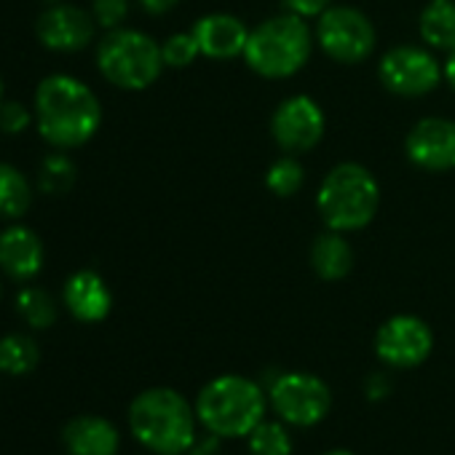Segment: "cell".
<instances>
[{
    "mask_svg": "<svg viewBox=\"0 0 455 455\" xmlns=\"http://www.w3.org/2000/svg\"><path fill=\"white\" fill-rule=\"evenodd\" d=\"M36 126L54 150L86 145L102 126L100 97L73 76H49L36 89Z\"/></svg>",
    "mask_w": 455,
    "mask_h": 455,
    "instance_id": "obj_1",
    "label": "cell"
},
{
    "mask_svg": "<svg viewBox=\"0 0 455 455\" xmlns=\"http://www.w3.org/2000/svg\"><path fill=\"white\" fill-rule=\"evenodd\" d=\"M196 407L174 388L140 391L129 404L132 436L153 455H185L196 444Z\"/></svg>",
    "mask_w": 455,
    "mask_h": 455,
    "instance_id": "obj_2",
    "label": "cell"
},
{
    "mask_svg": "<svg viewBox=\"0 0 455 455\" xmlns=\"http://www.w3.org/2000/svg\"><path fill=\"white\" fill-rule=\"evenodd\" d=\"M266 410L268 394L263 386L234 372L212 378L196 396L198 423L220 439L247 436L266 418Z\"/></svg>",
    "mask_w": 455,
    "mask_h": 455,
    "instance_id": "obj_3",
    "label": "cell"
},
{
    "mask_svg": "<svg viewBox=\"0 0 455 455\" xmlns=\"http://www.w3.org/2000/svg\"><path fill=\"white\" fill-rule=\"evenodd\" d=\"M380 206V185L375 174L354 161L338 164L322 180L316 193L319 217L330 231L354 234L367 228Z\"/></svg>",
    "mask_w": 455,
    "mask_h": 455,
    "instance_id": "obj_4",
    "label": "cell"
},
{
    "mask_svg": "<svg viewBox=\"0 0 455 455\" xmlns=\"http://www.w3.org/2000/svg\"><path fill=\"white\" fill-rule=\"evenodd\" d=\"M314 33L306 25L303 17L295 14H279L250 30V41L244 49V62L252 73L282 81L292 78L306 68L314 52Z\"/></svg>",
    "mask_w": 455,
    "mask_h": 455,
    "instance_id": "obj_5",
    "label": "cell"
},
{
    "mask_svg": "<svg viewBox=\"0 0 455 455\" xmlns=\"http://www.w3.org/2000/svg\"><path fill=\"white\" fill-rule=\"evenodd\" d=\"M97 68L108 84L124 92H142L153 86L164 73L161 44H156L148 33L118 28L108 30V36L97 46Z\"/></svg>",
    "mask_w": 455,
    "mask_h": 455,
    "instance_id": "obj_6",
    "label": "cell"
},
{
    "mask_svg": "<svg viewBox=\"0 0 455 455\" xmlns=\"http://www.w3.org/2000/svg\"><path fill=\"white\" fill-rule=\"evenodd\" d=\"M268 404L287 426L311 428L330 415L332 391L314 372H279V378L268 388Z\"/></svg>",
    "mask_w": 455,
    "mask_h": 455,
    "instance_id": "obj_7",
    "label": "cell"
},
{
    "mask_svg": "<svg viewBox=\"0 0 455 455\" xmlns=\"http://www.w3.org/2000/svg\"><path fill=\"white\" fill-rule=\"evenodd\" d=\"M319 49L340 65H359L364 62L378 44V33L367 14L354 6H330L314 33Z\"/></svg>",
    "mask_w": 455,
    "mask_h": 455,
    "instance_id": "obj_8",
    "label": "cell"
},
{
    "mask_svg": "<svg viewBox=\"0 0 455 455\" xmlns=\"http://www.w3.org/2000/svg\"><path fill=\"white\" fill-rule=\"evenodd\" d=\"M378 78L396 97H426L442 84L444 68L436 62L431 49L399 44L383 54Z\"/></svg>",
    "mask_w": 455,
    "mask_h": 455,
    "instance_id": "obj_9",
    "label": "cell"
},
{
    "mask_svg": "<svg viewBox=\"0 0 455 455\" xmlns=\"http://www.w3.org/2000/svg\"><path fill=\"white\" fill-rule=\"evenodd\" d=\"M434 351L431 327L412 314H396L386 319L375 332V354L386 367L412 370L420 367Z\"/></svg>",
    "mask_w": 455,
    "mask_h": 455,
    "instance_id": "obj_10",
    "label": "cell"
},
{
    "mask_svg": "<svg viewBox=\"0 0 455 455\" xmlns=\"http://www.w3.org/2000/svg\"><path fill=\"white\" fill-rule=\"evenodd\" d=\"M324 124L327 121H324V110L319 108V102L314 97L295 94L276 108L271 118V134L284 153L298 156V153L314 150L322 142Z\"/></svg>",
    "mask_w": 455,
    "mask_h": 455,
    "instance_id": "obj_11",
    "label": "cell"
},
{
    "mask_svg": "<svg viewBox=\"0 0 455 455\" xmlns=\"http://www.w3.org/2000/svg\"><path fill=\"white\" fill-rule=\"evenodd\" d=\"M97 33V22L89 12L68 4L49 6L38 22H36V36L44 49L57 52V54H76L92 46Z\"/></svg>",
    "mask_w": 455,
    "mask_h": 455,
    "instance_id": "obj_12",
    "label": "cell"
},
{
    "mask_svg": "<svg viewBox=\"0 0 455 455\" xmlns=\"http://www.w3.org/2000/svg\"><path fill=\"white\" fill-rule=\"evenodd\" d=\"M407 158L423 172H452L455 169V121L423 118L404 140Z\"/></svg>",
    "mask_w": 455,
    "mask_h": 455,
    "instance_id": "obj_13",
    "label": "cell"
},
{
    "mask_svg": "<svg viewBox=\"0 0 455 455\" xmlns=\"http://www.w3.org/2000/svg\"><path fill=\"white\" fill-rule=\"evenodd\" d=\"M46 250L41 236L28 225L12 222L0 234V271L14 282H30L41 274Z\"/></svg>",
    "mask_w": 455,
    "mask_h": 455,
    "instance_id": "obj_14",
    "label": "cell"
},
{
    "mask_svg": "<svg viewBox=\"0 0 455 455\" xmlns=\"http://www.w3.org/2000/svg\"><path fill=\"white\" fill-rule=\"evenodd\" d=\"M62 303L76 322L100 324L113 311V292L97 271H76L62 287Z\"/></svg>",
    "mask_w": 455,
    "mask_h": 455,
    "instance_id": "obj_15",
    "label": "cell"
},
{
    "mask_svg": "<svg viewBox=\"0 0 455 455\" xmlns=\"http://www.w3.org/2000/svg\"><path fill=\"white\" fill-rule=\"evenodd\" d=\"M190 33L196 36L201 54L220 62L244 57L250 41V28L234 14H206L193 25Z\"/></svg>",
    "mask_w": 455,
    "mask_h": 455,
    "instance_id": "obj_16",
    "label": "cell"
},
{
    "mask_svg": "<svg viewBox=\"0 0 455 455\" xmlns=\"http://www.w3.org/2000/svg\"><path fill=\"white\" fill-rule=\"evenodd\" d=\"M62 444L68 455H118L121 434L102 415H76L62 428Z\"/></svg>",
    "mask_w": 455,
    "mask_h": 455,
    "instance_id": "obj_17",
    "label": "cell"
},
{
    "mask_svg": "<svg viewBox=\"0 0 455 455\" xmlns=\"http://www.w3.org/2000/svg\"><path fill=\"white\" fill-rule=\"evenodd\" d=\"M311 268L322 282H340L354 268V250L340 231H327L311 244Z\"/></svg>",
    "mask_w": 455,
    "mask_h": 455,
    "instance_id": "obj_18",
    "label": "cell"
},
{
    "mask_svg": "<svg viewBox=\"0 0 455 455\" xmlns=\"http://www.w3.org/2000/svg\"><path fill=\"white\" fill-rule=\"evenodd\" d=\"M420 38L434 52L455 49V0H428L418 20Z\"/></svg>",
    "mask_w": 455,
    "mask_h": 455,
    "instance_id": "obj_19",
    "label": "cell"
},
{
    "mask_svg": "<svg viewBox=\"0 0 455 455\" xmlns=\"http://www.w3.org/2000/svg\"><path fill=\"white\" fill-rule=\"evenodd\" d=\"M33 206V182L12 164L0 161V220L17 222Z\"/></svg>",
    "mask_w": 455,
    "mask_h": 455,
    "instance_id": "obj_20",
    "label": "cell"
},
{
    "mask_svg": "<svg viewBox=\"0 0 455 455\" xmlns=\"http://www.w3.org/2000/svg\"><path fill=\"white\" fill-rule=\"evenodd\" d=\"M41 362V348L36 343V338L25 335V332H9L0 338V372L12 375V378H22L30 375Z\"/></svg>",
    "mask_w": 455,
    "mask_h": 455,
    "instance_id": "obj_21",
    "label": "cell"
},
{
    "mask_svg": "<svg viewBox=\"0 0 455 455\" xmlns=\"http://www.w3.org/2000/svg\"><path fill=\"white\" fill-rule=\"evenodd\" d=\"M17 314L30 330H49L60 319L57 300L49 290L44 287H22L17 292Z\"/></svg>",
    "mask_w": 455,
    "mask_h": 455,
    "instance_id": "obj_22",
    "label": "cell"
},
{
    "mask_svg": "<svg viewBox=\"0 0 455 455\" xmlns=\"http://www.w3.org/2000/svg\"><path fill=\"white\" fill-rule=\"evenodd\" d=\"M78 182V166L65 150H54L41 161L38 169V190L46 196H65Z\"/></svg>",
    "mask_w": 455,
    "mask_h": 455,
    "instance_id": "obj_23",
    "label": "cell"
},
{
    "mask_svg": "<svg viewBox=\"0 0 455 455\" xmlns=\"http://www.w3.org/2000/svg\"><path fill=\"white\" fill-rule=\"evenodd\" d=\"M247 444L252 455H292L295 444L284 420H260L250 434Z\"/></svg>",
    "mask_w": 455,
    "mask_h": 455,
    "instance_id": "obj_24",
    "label": "cell"
},
{
    "mask_svg": "<svg viewBox=\"0 0 455 455\" xmlns=\"http://www.w3.org/2000/svg\"><path fill=\"white\" fill-rule=\"evenodd\" d=\"M303 180H306L303 164L295 156H282L279 161L271 164L266 174V188L279 198H290L303 188Z\"/></svg>",
    "mask_w": 455,
    "mask_h": 455,
    "instance_id": "obj_25",
    "label": "cell"
},
{
    "mask_svg": "<svg viewBox=\"0 0 455 455\" xmlns=\"http://www.w3.org/2000/svg\"><path fill=\"white\" fill-rule=\"evenodd\" d=\"M161 54H164V65L166 68L182 70V68H190L196 62L201 49H198L193 33H177V36H169L161 44Z\"/></svg>",
    "mask_w": 455,
    "mask_h": 455,
    "instance_id": "obj_26",
    "label": "cell"
},
{
    "mask_svg": "<svg viewBox=\"0 0 455 455\" xmlns=\"http://www.w3.org/2000/svg\"><path fill=\"white\" fill-rule=\"evenodd\" d=\"M33 110L22 102H0V132L20 137L33 124Z\"/></svg>",
    "mask_w": 455,
    "mask_h": 455,
    "instance_id": "obj_27",
    "label": "cell"
},
{
    "mask_svg": "<svg viewBox=\"0 0 455 455\" xmlns=\"http://www.w3.org/2000/svg\"><path fill=\"white\" fill-rule=\"evenodd\" d=\"M92 17L97 28L118 30L129 17V0H92Z\"/></svg>",
    "mask_w": 455,
    "mask_h": 455,
    "instance_id": "obj_28",
    "label": "cell"
},
{
    "mask_svg": "<svg viewBox=\"0 0 455 455\" xmlns=\"http://www.w3.org/2000/svg\"><path fill=\"white\" fill-rule=\"evenodd\" d=\"M330 6H332V0H284V9L303 20H311V17L319 20Z\"/></svg>",
    "mask_w": 455,
    "mask_h": 455,
    "instance_id": "obj_29",
    "label": "cell"
},
{
    "mask_svg": "<svg viewBox=\"0 0 455 455\" xmlns=\"http://www.w3.org/2000/svg\"><path fill=\"white\" fill-rule=\"evenodd\" d=\"M140 6L150 17H164V14H169L172 9L180 6V0H140Z\"/></svg>",
    "mask_w": 455,
    "mask_h": 455,
    "instance_id": "obj_30",
    "label": "cell"
},
{
    "mask_svg": "<svg viewBox=\"0 0 455 455\" xmlns=\"http://www.w3.org/2000/svg\"><path fill=\"white\" fill-rule=\"evenodd\" d=\"M442 68H444V81L455 89V49L447 54V62H444Z\"/></svg>",
    "mask_w": 455,
    "mask_h": 455,
    "instance_id": "obj_31",
    "label": "cell"
},
{
    "mask_svg": "<svg viewBox=\"0 0 455 455\" xmlns=\"http://www.w3.org/2000/svg\"><path fill=\"white\" fill-rule=\"evenodd\" d=\"M185 455H212V452H206V450H201V447H196V444H193Z\"/></svg>",
    "mask_w": 455,
    "mask_h": 455,
    "instance_id": "obj_32",
    "label": "cell"
},
{
    "mask_svg": "<svg viewBox=\"0 0 455 455\" xmlns=\"http://www.w3.org/2000/svg\"><path fill=\"white\" fill-rule=\"evenodd\" d=\"M324 455H356V452H351V450H343V447H338V450H330V452H324Z\"/></svg>",
    "mask_w": 455,
    "mask_h": 455,
    "instance_id": "obj_33",
    "label": "cell"
},
{
    "mask_svg": "<svg viewBox=\"0 0 455 455\" xmlns=\"http://www.w3.org/2000/svg\"><path fill=\"white\" fill-rule=\"evenodd\" d=\"M46 6H57V4H65V0H44Z\"/></svg>",
    "mask_w": 455,
    "mask_h": 455,
    "instance_id": "obj_34",
    "label": "cell"
},
{
    "mask_svg": "<svg viewBox=\"0 0 455 455\" xmlns=\"http://www.w3.org/2000/svg\"><path fill=\"white\" fill-rule=\"evenodd\" d=\"M0 102H4V81H0Z\"/></svg>",
    "mask_w": 455,
    "mask_h": 455,
    "instance_id": "obj_35",
    "label": "cell"
},
{
    "mask_svg": "<svg viewBox=\"0 0 455 455\" xmlns=\"http://www.w3.org/2000/svg\"><path fill=\"white\" fill-rule=\"evenodd\" d=\"M0 298H4V284H0Z\"/></svg>",
    "mask_w": 455,
    "mask_h": 455,
    "instance_id": "obj_36",
    "label": "cell"
}]
</instances>
